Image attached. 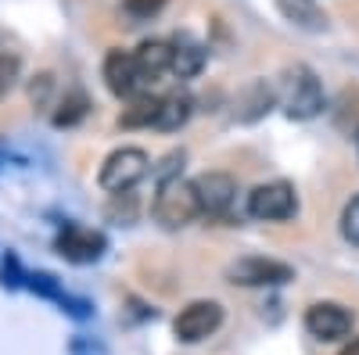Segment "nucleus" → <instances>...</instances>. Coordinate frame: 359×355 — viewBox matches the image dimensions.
Wrapping results in <instances>:
<instances>
[{"instance_id":"f03ea898","label":"nucleus","mask_w":359,"mask_h":355,"mask_svg":"<svg viewBox=\"0 0 359 355\" xmlns=\"http://www.w3.org/2000/svg\"><path fill=\"white\" fill-rule=\"evenodd\" d=\"M194 216H201L194 183H184L180 176H172V180H162V183H158V194H155V219H158L165 230H180V226L194 223Z\"/></svg>"},{"instance_id":"9d476101","label":"nucleus","mask_w":359,"mask_h":355,"mask_svg":"<svg viewBox=\"0 0 359 355\" xmlns=\"http://www.w3.org/2000/svg\"><path fill=\"white\" fill-rule=\"evenodd\" d=\"M57 255L69 258V262H97L104 255V237L97 230H83V226H69L57 233L54 241Z\"/></svg>"},{"instance_id":"6ab92c4d","label":"nucleus","mask_w":359,"mask_h":355,"mask_svg":"<svg viewBox=\"0 0 359 355\" xmlns=\"http://www.w3.org/2000/svg\"><path fill=\"white\" fill-rule=\"evenodd\" d=\"M341 237L359 248V194H352L341 209Z\"/></svg>"},{"instance_id":"9b49d317","label":"nucleus","mask_w":359,"mask_h":355,"mask_svg":"<svg viewBox=\"0 0 359 355\" xmlns=\"http://www.w3.org/2000/svg\"><path fill=\"white\" fill-rule=\"evenodd\" d=\"M137 69L144 76V83H155L158 76L172 72V43H162V40H144L137 50Z\"/></svg>"},{"instance_id":"0eeeda50","label":"nucleus","mask_w":359,"mask_h":355,"mask_svg":"<svg viewBox=\"0 0 359 355\" xmlns=\"http://www.w3.org/2000/svg\"><path fill=\"white\" fill-rule=\"evenodd\" d=\"M194 194L205 216H226L237 197V180L230 172H201L194 180Z\"/></svg>"},{"instance_id":"39448f33","label":"nucleus","mask_w":359,"mask_h":355,"mask_svg":"<svg viewBox=\"0 0 359 355\" xmlns=\"http://www.w3.org/2000/svg\"><path fill=\"white\" fill-rule=\"evenodd\" d=\"M291 277H294L291 265L277 258H262V255H248L226 265V280L237 287H273V284H287Z\"/></svg>"},{"instance_id":"b1692460","label":"nucleus","mask_w":359,"mask_h":355,"mask_svg":"<svg viewBox=\"0 0 359 355\" xmlns=\"http://www.w3.org/2000/svg\"><path fill=\"white\" fill-rule=\"evenodd\" d=\"M341 355H359V337H352V341L341 348Z\"/></svg>"},{"instance_id":"4be33fe9","label":"nucleus","mask_w":359,"mask_h":355,"mask_svg":"<svg viewBox=\"0 0 359 355\" xmlns=\"http://www.w3.org/2000/svg\"><path fill=\"white\" fill-rule=\"evenodd\" d=\"M169 0H123V8L130 18H155Z\"/></svg>"},{"instance_id":"423d86ee","label":"nucleus","mask_w":359,"mask_h":355,"mask_svg":"<svg viewBox=\"0 0 359 355\" xmlns=\"http://www.w3.org/2000/svg\"><path fill=\"white\" fill-rule=\"evenodd\" d=\"M219 323H223V305L219 302H191L172 319V334L184 344H198L208 334H216Z\"/></svg>"},{"instance_id":"6e6552de","label":"nucleus","mask_w":359,"mask_h":355,"mask_svg":"<svg viewBox=\"0 0 359 355\" xmlns=\"http://www.w3.org/2000/svg\"><path fill=\"white\" fill-rule=\"evenodd\" d=\"M306 330L316 341H341L352 330V312L338 302H316L306 312Z\"/></svg>"},{"instance_id":"20e7f679","label":"nucleus","mask_w":359,"mask_h":355,"mask_svg":"<svg viewBox=\"0 0 359 355\" xmlns=\"http://www.w3.org/2000/svg\"><path fill=\"white\" fill-rule=\"evenodd\" d=\"M294 209H298V197H294V187H291L287 180L259 183V187L248 194V216H252V219H262V223L291 219Z\"/></svg>"},{"instance_id":"f257e3e1","label":"nucleus","mask_w":359,"mask_h":355,"mask_svg":"<svg viewBox=\"0 0 359 355\" xmlns=\"http://www.w3.org/2000/svg\"><path fill=\"white\" fill-rule=\"evenodd\" d=\"M277 97H280L287 118H298V123H306V118H313V115L323 111L320 79H316L313 69H306V65H291V69H284Z\"/></svg>"},{"instance_id":"1a4fd4ad","label":"nucleus","mask_w":359,"mask_h":355,"mask_svg":"<svg viewBox=\"0 0 359 355\" xmlns=\"http://www.w3.org/2000/svg\"><path fill=\"white\" fill-rule=\"evenodd\" d=\"M104 86L115 97H137L144 86V76L137 69V57L130 50H108L104 57Z\"/></svg>"},{"instance_id":"5701e85b","label":"nucleus","mask_w":359,"mask_h":355,"mask_svg":"<svg viewBox=\"0 0 359 355\" xmlns=\"http://www.w3.org/2000/svg\"><path fill=\"white\" fill-rule=\"evenodd\" d=\"M29 280H33V287H36V291H43L47 298H62V291H57L54 277H47V273H36V277H29Z\"/></svg>"},{"instance_id":"f3484780","label":"nucleus","mask_w":359,"mask_h":355,"mask_svg":"<svg viewBox=\"0 0 359 355\" xmlns=\"http://www.w3.org/2000/svg\"><path fill=\"white\" fill-rule=\"evenodd\" d=\"M86 108H90L86 94H79V90L65 94V101L57 104V111H54V126H76L79 118L86 115Z\"/></svg>"},{"instance_id":"aec40b11","label":"nucleus","mask_w":359,"mask_h":355,"mask_svg":"<svg viewBox=\"0 0 359 355\" xmlns=\"http://www.w3.org/2000/svg\"><path fill=\"white\" fill-rule=\"evenodd\" d=\"M22 72V62H18V54L11 50H0V97H8L11 94V86Z\"/></svg>"},{"instance_id":"ddd939ff","label":"nucleus","mask_w":359,"mask_h":355,"mask_svg":"<svg viewBox=\"0 0 359 355\" xmlns=\"http://www.w3.org/2000/svg\"><path fill=\"white\" fill-rule=\"evenodd\" d=\"M280 15L298 25V29H309V33H320V29H327V15L316 8V0H277Z\"/></svg>"},{"instance_id":"2eb2a0df","label":"nucleus","mask_w":359,"mask_h":355,"mask_svg":"<svg viewBox=\"0 0 359 355\" xmlns=\"http://www.w3.org/2000/svg\"><path fill=\"white\" fill-rule=\"evenodd\" d=\"M201 65H205V50H201L194 40L184 36V40H176V43H172V72H176L180 79L198 76Z\"/></svg>"},{"instance_id":"7ed1b4c3","label":"nucleus","mask_w":359,"mask_h":355,"mask_svg":"<svg viewBox=\"0 0 359 355\" xmlns=\"http://www.w3.org/2000/svg\"><path fill=\"white\" fill-rule=\"evenodd\" d=\"M147 169H151V162H147V155L140 151V147H118V151H111L104 158L97 180L108 194H126L144 180Z\"/></svg>"},{"instance_id":"393cba45","label":"nucleus","mask_w":359,"mask_h":355,"mask_svg":"<svg viewBox=\"0 0 359 355\" xmlns=\"http://www.w3.org/2000/svg\"><path fill=\"white\" fill-rule=\"evenodd\" d=\"M355 151H359V130H355Z\"/></svg>"},{"instance_id":"a211bd4d","label":"nucleus","mask_w":359,"mask_h":355,"mask_svg":"<svg viewBox=\"0 0 359 355\" xmlns=\"http://www.w3.org/2000/svg\"><path fill=\"white\" fill-rule=\"evenodd\" d=\"M108 219H115V223H133L137 219V194H111V201H108Z\"/></svg>"},{"instance_id":"4468645a","label":"nucleus","mask_w":359,"mask_h":355,"mask_svg":"<svg viewBox=\"0 0 359 355\" xmlns=\"http://www.w3.org/2000/svg\"><path fill=\"white\" fill-rule=\"evenodd\" d=\"M158 104L162 97H151V94H137L133 104L118 115V126L123 130H137V126H155V118H158Z\"/></svg>"},{"instance_id":"f8f14e48","label":"nucleus","mask_w":359,"mask_h":355,"mask_svg":"<svg viewBox=\"0 0 359 355\" xmlns=\"http://www.w3.org/2000/svg\"><path fill=\"white\" fill-rule=\"evenodd\" d=\"M191 111H194V101H191V94L187 90H172V94H165L162 97V104H158V118H155V126L158 130H180L191 118Z\"/></svg>"},{"instance_id":"412c9836","label":"nucleus","mask_w":359,"mask_h":355,"mask_svg":"<svg viewBox=\"0 0 359 355\" xmlns=\"http://www.w3.org/2000/svg\"><path fill=\"white\" fill-rule=\"evenodd\" d=\"M50 94H54V76H50V72L33 76V83H29V101H33L36 108H43V104L50 101Z\"/></svg>"},{"instance_id":"dca6fc26","label":"nucleus","mask_w":359,"mask_h":355,"mask_svg":"<svg viewBox=\"0 0 359 355\" xmlns=\"http://www.w3.org/2000/svg\"><path fill=\"white\" fill-rule=\"evenodd\" d=\"M269 104H273V90H269L266 83H252L241 94V111H237V118L252 123V118H259L262 111H269Z\"/></svg>"}]
</instances>
